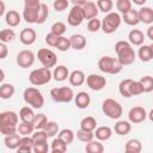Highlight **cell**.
Masks as SVG:
<instances>
[{"label": "cell", "instance_id": "cell-1", "mask_svg": "<svg viewBox=\"0 0 153 153\" xmlns=\"http://www.w3.org/2000/svg\"><path fill=\"white\" fill-rule=\"evenodd\" d=\"M115 51L117 55V60L121 62V65L129 66L135 62L136 54L133 48V45L128 41H118L115 44Z\"/></svg>", "mask_w": 153, "mask_h": 153}, {"label": "cell", "instance_id": "cell-2", "mask_svg": "<svg viewBox=\"0 0 153 153\" xmlns=\"http://www.w3.org/2000/svg\"><path fill=\"white\" fill-rule=\"evenodd\" d=\"M19 116L17 112L7 110L0 112V133L2 135H11L17 133Z\"/></svg>", "mask_w": 153, "mask_h": 153}, {"label": "cell", "instance_id": "cell-3", "mask_svg": "<svg viewBox=\"0 0 153 153\" xmlns=\"http://www.w3.org/2000/svg\"><path fill=\"white\" fill-rule=\"evenodd\" d=\"M23 99L32 109H42L43 105H44V97H43L42 92L38 88L33 87V86L26 87L24 90Z\"/></svg>", "mask_w": 153, "mask_h": 153}, {"label": "cell", "instance_id": "cell-4", "mask_svg": "<svg viewBox=\"0 0 153 153\" xmlns=\"http://www.w3.org/2000/svg\"><path fill=\"white\" fill-rule=\"evenodd\" d=\"M123 66L117 60V57H112L109 55L102 56L98 61V69L105 74H118L122 71Z\"/></svg>", "mask_w": 153, "mask_h": 153}, {"label": "cell", "instance_id": "cell-5", "mask_svg": "<svg viewBox=\"0 0 153 153\" xmlns=\"http://www.w3.org/2000/svg\"><path fill=\"white\" fill-rule=\"evenodd\" d=\"M102 111L106 117L111 120H118L123 114V108L116 99L106 98L102 103Z\"/></svg>", "mask_w": 153, "mask_h": 153}, {"label": "cell", "instance_id": "cell-6", "mask_svg": "<svg viewBox=\"0 0 153 153\" xmlns=\"http://www.w3.org/2000/svg\"><path fill=\"white\" fill-rule=\"evenodd\" d=\"M100 22H102L100 29L103 30V32L106 35H110V33H114L120 27V25L122 23V18H121L120 13L111 11V12L106 13L105 17Z\"/></svg>", "mask_w": 153, "mask_h": 153}, {"label": "cell", "instance_id": "cell-7", "mask_svg": "<svg viewBox=\"0 0 153 153\" xmlns=\"http://www.w3.org/2000/svg\"><path fill=\"white\" fill-rule=\"evenodd\" d=\"M51 78H53V75H51L50 68H45V67L36 68L29 74V81L33 86L45 85L51 80Z\"/></svg>", "mask_w": 153, "mask_h": 153}, {"label": "cell", "instance_id": "cell-8", "mask_svg": "<svg viewBox=\"0 0 153 153\" xmlns=\"http://www.w3.org/2000/svg\"><path fill=\"white\" fill-rule=\"evenodd\" d=\"M50 97L55 103H71L74 98V92L68 86L54 87L50 90Z\"/></svg>", "mask_w": 153, "mask_h": 153}, {"label": "cell", "instance_id": "cell-9", "mask_svg": "<svg viewBox=\"0 0 153 153\" xmlns=\"http://www.w3.org/2000/svg\"><path fill=\"white\" fill-rule=\"evenodd\" d=\"M37 57H38V61L42 63V66L45 68H51L56 66L57 57H56V54L51 49H48V48L39 49L37 51Z\"/></svg>", "mask_w": 153, "mask_h": 153}, {"label": "cell", "instance_id": "cell-10", "mask_svg": "<svg viewBox=\"0 0 153 153\" xmlns=\"http://www.w3.org/2000/svg\"><path fill=\"white\" fill-rule=\"evenodd\" d=\"M84 20H85V18H84V13H82L81 6H74L73 5V7L69 10V13L67 16L68 25H71L73 27H76V26L81 25Z\"/></svg>", "mask_w": 153, "mask_h": 153}, {"label": "cell", "instance_id": "cell-11", "mask_svg": "<svg viewBox=\"0 0 153 153\" xmlns=\"http://www.w3.org/2000/svg\"><path fill=\"white\" fill-rule=\"evenodd\" d=\"M35 59H36V56H35L33 51L25 49V50H22L17 54L16 62L20 68H29L33 65Z\"/></svg>", "mask_w": 153, "mask_h": 153}, {"label": "cell", "instance_id": "cell-12", "mask_svg": "<svg viewBox=\"0 0 153 153\" xmlns=\"http://www.w3.org/2000/svg\"><path fill=\"white\" fill-rule=\"evenodd\" d=\"M85 81H86V85L88 86V88H91L92 91H100L106 85L105 76H102L99 74H90L85 79Z\"/></svg>", "mask_w": 153, "mask_h": 153}, {"label": "cell", "instance_id": "cell-13", "mask_svg": "<svg viewBox=\"0 0 153 153\" xmlns=\"http://www.w3.org/2000/svg\"><path fill=\"white\" fill-rule=\"evenodd\" d=\"M146 118H147V111L142 106H134L128 112V121L130 123H134V124L142 123Z\"/></svg>", "mask_w": 153, "mask_h": 153}, {"label": "cell", "instance_id": "cell-14", "mask_svg": "<svg viewBox=\"0 0 153 153\" xmlns=\"http://www.w3.org/2000/svg\"><path fill=\"white\" fill-rule=\"evenodd\" d=\"M39 6L41 4L37 5H25L24 10H23V19L29 23V24H33L37 20L38 17V12H39Z\"/></svg>", "mask_w": 153, "mask_h": 153}, {"label": "cell", "instance_id": "cell-15", "mask_svg": "<svg viewBox=\"0 0 153 153\" xmlns=\"http://www.w3.org/2000/svg\"><path fill=\"white\" fill-rule=\"evenodd\" d=\"M37 33L32 27H25L19 33V41L24 45H32L36 42Z\"/></svg>", "mask_w": 153, "mask_h": 153}, {"label": "cell", "instance_id": "cell-16", "mask_svg": "<svg viewBox=\"0 0 153 153\" xmlns=\"http://www.w3.org/2000/svg\"><path fill=\"white\" fill-rule=\"evenodd\" d=\"M73 99H74V103H75L76 108H79V109H87L91 104V97L85 91H80L76 94H74Z\"/></svg>", "mask_w": 153, "mask_h": 153}, {"label": "cell", "instance_id": "cell-17", "mask_svg": "<svg viewBox=\"0 0 153 153\" xmlns=\"http://www.w3.org/2000/svg\"><path fill=\"white\" fill-rule=\"evenodd\" d=\"M81 8H82V13H84V18L85 19H92V18H96L97 16H98V7H97V5H96V2H93V1H86L82 6H81Z\"/></svg>", "mask_w": 153, "mask_h": 153}, {"label": "cell", "instance_id": "cell-18", "mask_svg": "<svg viewBox=\"0 0 153 153\" xmlns=\"http://www.w3.org/2000/svg\"><path fill=\"white\" fill-rule=\"evenodd\" d=\"M128 42L131 45H136V47L143 44V42H145V35H143V32L141 30H139V29L130 30L129 33H128Z\"/></svg>", "mask_w": 153, "mask_h": 153}, {"label": "cell", "instance_id": "cell-19", "mask_svg": "<svg viewBox=\"0 0 153 153\" xmlns=\"http://www.w3.org/2000/svg\"><path fill=\"white\" fill-rule=\"evenodd\" d=\"M139 57L142 62H148L153 59V45L152 44H141L139 45Z\"/></svg>", "mask_w": 153, "mask_h": 153}, {"label": "cell", "instance_id": "cell-20", "mask_svg": "<svg viewBox=\"0 0 153 153\" xmlns=\"http://www.w3.org/2000/svg\"><path fill=\"white\" fill-rule=\"evenodd\" d=\"M5 22L10 27H16L20 24L22 17L16 10H10L5 13Z\"/></svg>", "mask_w": 153, "mask_h": 153}, {"label": "cell", "instance_id": "cell-21", "mask_svg": "<svg viewBox=\"0 0 153 153\" xmlns=\"http://www.w3.org/2000/svg\"><path fill=\"white\" fill-rule=\"evenodd\" d=\"M137 14H139V19L140 22H142L143 24H147V25H151L153 23V10L148 6H142L139 11H137Z\"/></svg>", "mask_w": 153, "mask_h": 153}, {"label": "cell", "instance_id": "cell-22", "mask_svg": "<svg viewBox=\"0 0 153 153\" xmlns=\"http://www.w3.org/2000/svg\"><path fill=\"white\" fill-rule=\"evenodd\" d=\"M51 75H53V78H54L55 81L62 82V81H65V80L68 78L69 71H68V68H67L66 66L60 65V66H56V67L54 68V71L51 72Z\"/></svg>", "mask_w": 153, "mask_h": 153}, {"label": "cell", "instance_id": "cell-23", "mask_svg": "<svg viewBox=\"0 0 153 153\" xmlns=\"http://www.w3.org/2000/svg\"><path fill=\"white\" fill-rule=\"evenodd\" d=\"M121 18H122V20H123L127 25H129V26H135V25H137V24L140 23L137 11H136V10H133V8L129 10L128 12L123 13Z\"/></svg>", "mask_w": 153, "mask_h": 153}, {"label": "cell", "instance_id": "cell-24", "mask_svg": "<svg viewBox=\"0 0 153 153\" xmlns=\"http://www.w3.org/2000/svg\"><path fill=\"white\" fill-rule=\"evenodd\" d=\"M69 43H71V48L75 50H81L86 47V38L81 33H74L69 37Z\"/></svg>", "mask_w": 153, "mask_h": 153}, {"label": "cell", "instance_id": "cell-25", "mask_svg": "<svg viewBox=\"0 0 153 153\" xmlns=\"http://www.w3.org/2000/svg\"><path fill=\"white\" fill-rule=\"evenodd\" d=\"M85 74L82 71H79V69H75L73 71L72 73H69L68 75V81L72 86H81L84 82H85Z\"/></svg>", "mask_w": 153, "mask_h": 153}, {"label": "cell", "instance_id": "cell-26", "mask_svg": "<svg viewBox=\"0 0 153 153\" xmlns=\"http://www.w3.org/2000/svg\"><path fill=\"white\" fill-rule=\"evenodd\" d=\"M33 139L30 135H25V136H20V141H19V146L17 148L18 152H26L30 153L32 152V147H33Z\"/></svg>", "mask_w": 153, "mask_h": 153}, {"label": "cell", "instance_id": "cell-27", "mask_svg": "<svg viewBox=\"0 0 153 153\" xmlns=\"http://www.w3.org/2000/svg\"><path fill=\"white\" fill-rule=\"evenodd\" d=\"M94 136L99 141H108L112 135V129L108 126H102L96 128V131H93Z\"/></svg>", "mask_w": 153, "mask_h": 153}, {"label": "cell", "instance_id": "cell-28", "mask_svg": "<svg viewBox=\"0 0 153 153\" xmlns=\"http://www.w3.org/2000/svg\"><path fill=\"white\" fill-rule=\"evenodd\" d=\"M115 133L120 136H123V135H127L130 133L131 130V124L129 121H117L115 123V128H114Z\"/></svg>", "mask_w": 153, "mask_h": 153}, {"label": "cell", "instance_id": "cell-29", "mask_svg": "<svg viewBox=\"0 0 153 153\" xmlns=\"http://www.w3.org/2000/svg\"><path fill=\"white\" fill-rule=\"evenodd\" d=\"M19 141H20V135L17 133L6 135L4 139V143L8 149H17L19 146Z\"/></svg>", "mask_w": 153, "mask_h": 153}, {"label": "cell", "instance_id": "cell-30", "mask_svg": "<svg viewBox=\"0 0 153 153\" xmlns=\"http://www.w3.org/2000/svg\"><path fill=\"white\" fill-rule=\"evenodd\" d=\"M141 149H142V145H141V141L137 139H130L126 142L124 151L127 153H140Z\"/></svg>", "mask_w": 153, "mask_h": 153}, {"label": "cell", "instance_id": "cell-31", "mask_svg": "<svg viewBox=\"0 0 153 153\" xmlns=\"http://www.w3.org/2000/svg\"><path fill=\"white\" fill-rule=\"evenodd\" d=\"M16 92V88L10 82H5V84H1L0 85V98L1 99H10L13 97Z\"/></svg>", "mask_w": 153, "mask_h": 153}, {"label": "cell", "instance_id": "cell-32", "mask_svg": "<svg viewBox=\"0 0 153 153\" xmlns=\"http://www.w3.org/2000/svg\"><path fill=\"white\" fill-rule=\"evenodd\" d=\"M85 151L87 153H103L104 146L99 140H91V141L86 142Z\"/></svg>", "mask_w": 153, "mask_h": 153}, {"label": "cell", "instance_id": "cell-33", "mask_svg": "<svg viewBox=\"0 0 153 153\" xmlns=\"http://www.w3.org/2000/svg\"><path fill=\"white\" fill-rule=\"evenodd\" d=\"M35 112H33V109L31 106H23L20 110H19V118L23 121V122H32L33 118H35Z\"/></svg>", "mask_w": 153, "mask_h": 153}, {"label": "cell", "instance_id": "cell-34", "mask_svg": "<svg viewBox=\"0 0 153 153\" xmlns=\"http://www.w3.org/2000/svg\"><path fill=\"white\" fill-rule=\"evenodd\" d=\"M96 128H97V121L92 116H86L80 122V129H82V130L93 131Z\"/></svg>", "mask_w": 153, "mask_h": 153}, {"label": "cell", "instance_id": "cell-35", "mask_svg": "<svg viewBox=\"0 0 153 153\" xmlns=\"http://www.w3.org/2000/svg\"><path fill=\"white\" fill-rule=\"evenodd\" d=\"M35 128H33V124L32 122H20L18 126H17V133L20 135V136H25V135H31L33 133Z\"/></svg>", "mask_w": 153, "mask_h": 153}, {"label": "cell", "instance_id": "cell-36", "mask_svg": "<svg viewBox=\"0 0 153 153\" xmlns=\"http://www.w3.org/2000/svg\"><path fill=\"white\" fill-rule=\"evenodd\" d=\"M57 137H60L63 142H66L67 145L72 143L74 141V137H75V134L72 129H68V128H65V129H61L59 130L57 133Z\"/></svg>", "mask_w": 153, "mask_h": 153}, {"label": "cell", "instance_id": "cell-37", "mask_svg": "<svg viewBox=\"0 0 153 153\" xmlns=\"http://www.w3.org/2000/svg\"><path fill=\"white\" fill-rule=\"evenodd\" d=\"M67 143L63 142L60 137H56L51 141V146H50V151L53 153H65L67 151Z\"/></svg>", "mask_w": 153, "mask_h": 153}, {"label": "cell", "instance_id": "cell-38", "mask_svg": "<svg viewBox=\"0 0 153 153\" xmlns=\"http://www.w3.org/2000/svg\"><path fill=\"white\" fill-rule=\"evenodd\" d=\"M43 130L45 131V134L48 135V137H54L55 135H57L60 128H59V124L54 121H48L47 124L44 126Z\"/></svg>", "mask_w": 153, "mask_h": 153}, {"label": "cell", "instance_id": "cell-39", "mask_svg": "<svg viewBox=\"0 0 153 153\" xmlns=\"http://www.w3.org/2000/svg\"><path fill=\"white\" fill-rule=\"evenodd\" d=\"M131 80H133V79H124V80H122V81L120 82V85H118L120 94H121L122 97H124V98H130V97H131V94H130V92H129V85H130Z\"/></svg>", "mask_w": 153, "mask_h": 153}, {"label": "cell", "instance_id": "cell-40", "mask_svg": "<svg viewBox=\"0 0 153 153\" xmlns=\"http://www.w3.org/2000/svg\"><path fill=\"white\" fill-rule=\"evenodd\" d=\"M16 38V32L12 29H2L0 30V42L10 43Z\"/></svg>", "mask_w": 153, "mask_h": 153}, {"label": "cell", "instance_id": "cell-41", "mask_svg": "<svg viewBox=\"0 0 153 153\" xmlns=\"http://www.w3.org/2000/svg\"><path fill=\"white\" fill-rule=\"evenodd\" d=\"M96 5L98 7V11L106 14V13L111 12V10L114 7V1L112 0H97Z\"/></svg>", "mask_w": 153, "mask_h": 153}, {"label": "cell", "instance_id": "cell-42", "mask_svg": "<svg viewBox=\"0 0 153 153\" xmlns=\"http://www.w3.org/2000/svg\"><path fill=\"white\" fill-rule=\"evenodd\" d=\"M47 122H48V118H47V116L44 114H37V115H35V118L32 121V124H33L35 130L43 129L44 126L47 124Z\"/></svg>", "mask_w": 153, "mask_h": 153}, {"label": "cell", "instance_id": "cell-43", "mask_svg": "<svg viewBox=\"0 0 153 153\" xmlns=\"http://www.w3.org/2000/svg\"><path fill=\"white\" fill-rule=\"evenodd\" d=\"M129 92H130L131 97L133 96H140V94L145 93L143 87L139 80H131V82L129 85Z\"/></svg>", "mask_w": 153, "mask_h": 153}, {"label": "cell", "instance_id": "cell-44", "mask_svg": "<svg viewBox=\"0 0 153 153\" xmlns=\"http://www.w3.org/2000/svg\"><path fill=\"white\" fill-rule=\"evenodd\" d=\"M48 16H49V8H48V6H47L45 4H41L36 24H43V23L48 19Z\"/></svg>", "mask_w": 153, "mask_h": 153}, {"label": "cell", "instance_id": "cell-45", "mask_svg": "<svg viewBox=\"0 0 153 153\" xmlns=\"http://www.w3.org/2000/svg\"><path fill=\"white\" fill-rule=\"evenodd\" d=\"M143 87L145 93H149L153 91V78L151 75H145L139 80Z\"/></svg>", "mask_w": 153, "mask_h": 153}, {"label": "cell", "instance_id": "cell-46", "mask_svg": "<svg viewBox=\"0 0 153 153\" xmlns=\"http://www.w3.org/2000/svg\"><path fill=\"white\" fill-rule=\"evenodd\" d=\"M76 137H78L79 141L86 143V142H88V141H91V140L94 139V134H93V131H87V130L79 129L76 131Z\"/></svg>", "mask_w": 153, "mask_h": 153}, {"label": "cell", "instance_id": "cell-47", "mask_svg": "<svg viewBox=\"0 0 153 153\" xmlns=\"http://www.w3.org/2000/svg\"><path fill=\"white\" fill-rule=\"evenodd\" d=\"M131 1L130 0H116V8L120 13H126L131 10Z\"/></svg>", "mask_w": 153, "mask_h": 153}, {"label": "cell", "instance_id": "cell-48", "mask_svg": "<svg viewBox=\"0 0 153 153\" xmlns=\"http://www.w3.org/2000/svg\"><path fill=\"white\" fill-rule=\"evenodd\" d=\"M66 24L62 22H55L51 27H50V32L57 35V36H63V33L66 32Z\"/></svg>", "mask_w": 153, "mask_h": 153}, {"label": "cell", "instance_id": "cell-49", "mask_svg": "<svg viewBox=\"0 0 153 153\" xmlns=\"http://www.w3.org/2000/svg\"><path fill=\"white\" fill-rule=\"evenodd\" d=\"M55 48H57V50L60 51H67L71 49V43H69V38L67 37H63V36H60Z\"/></svg>", "mask_w": 153, "mask_h": 153}, {"label": "cell", "instance_id": "cell-50", "mask_svg": "<svg viewBox=\"0 0 153 153\" xmlns=\"http://www.w3.org/2000/svg\"><path fill=\"white\" fill-rule=\"evenodd\" d=\"M31 137L33 139V142H44V141H48V135L45 134V131L43 129L33 130Z\"/></svg>", "mask_w": 153, "mask_h": 153}, {"label": "cell", "instance_id": "cell-51", "mask_svg": "<svg viewBox=\"0 0 153 153\" xmlns=\"http://www.w3.org/2000/svg\"><path fill=\"white\" fill-rule=\"evenodd\" d=\"M100 26H102V22L99 19L96 18H92V19H88V23H87V30L90 32H98L100 30Z\"/></svg>", "mask_w": 153, "mask_h": 153}, {"label": "cell", "instance_id": "cell-52", "mask_svg": "<svg viewBox=\"0 0 153 153\" xmlns=\"http://www.w3.org/2000/svg\"><path fill=\"white\" fill-rule=\"evenodd\" d=\"M48 151H49L48 141H44V142H35L33 143L32 152H35V153H47Z\"/></svg>", "mask_w": 153, "mask_h": 153}, {"label": "cell", "instance_id": "cell-53", "mask_svg": "<svg viewBox=\"0 0 153 153\" xmlns=\"http://www.w3.org/2000/svg\"><path fill=\"white\" fill-rule=\"evenodd\" d=\"M69 6V1L68 0H55L53 2V7L56 12H62L65 10H67Z\"/></svg>", "mask_w": 153, "mask_h": 153}, {"label": "cell", "instance_id": "cell-54", "mask_svg": "<svg viewBox=\"0 0 153 153\" xmlns=\"http://www.w3.org/2000/svg\"><path fill=\"white\" fill-rule=\"evenodd\" d=\"M59 38H60V36H57V35H55V33H53V32H49V33H47V36H45V43H47L49 47H54V48H55V45H56Z\"/></svg>", "mask_w": 153, "mask_h": 153}, {"label": "cell", "instance_id": "cell-55", "mask_svg": "<svg viewBox=\"0 0 153 153\" xmlns=\"http://www.w3.org/2000/svg\"><path fill=\"white\" fill-rule=\"evenodd\" d=\"M7 55H8V48H7L6 43L0 42V60L6 59Z\"/></svg>", "mask_w": 153, "mask_h": 153}, {"label": "cell", "instance_id": "cell-56", "mask_svg": "<svg viewBox=\"0 0 153 153\" xmlns=\"http://www.w3.org/2000/svg\"><path fill=\"white\" fill-rule=\"evenodd\" d=\"M147 37H148V39L153 41V26H152V24L147 29Z\"/></svg>", "mask_w": 153, "mask_h": 153}, {"label": "cell", "instance_id": "cell-57", "mask_svg": "<svg viewBox=\"0 0 153 153\" xmlns=\"http://www.w3.org/2000/svg\"><path fill=\"white\" fill-rule=\"evenodd\" d=\"M5 11H6V5L2 0H0V17H2L5 14Z\"/></svg>", "mask_w": 153, "mask_h": 153}, {"label": "cell", "instance_id": "cell-58", "mask_svg": "<svg viewBox=\"0 0 153 153\" xmlns=\"http://www.w3.org/2000/svg\"><path fill=\"white\" fill-rule=\"evenodd\" d=\"M87 0H71V2L74 5V6H82Z\"/></svg>", "mask_w": 153, "mask_h": 153}, {"label": "cell", "instance_id": "cell-59", "mask_svg": "<svg viewBox=\"0 0 153 153\" xmlns=\"http://www.w3.org/2000/svg\"><path fill=\"white\" fill-rule=\"evenodd\" d=\"M25 5H37L41 4V0H24Z\"/></svg>", "mask_w": 153, "mask_h": 153}, {"label": "cell", "instance_id": "cell-60", "mask_svg": "<svg viewBox=\"0 0 153 153\" xmlns=\"http://www.w3.org/2000/svg\"><path fill=\"white\" fill-rule=\"evenodd\" d=\"M131 2H134L137 6H145V4L147 2V0H130Z\"/></svg>", "mask_w": 153, "mask_h": 153}, {"label": "cell", "instance_id": "cell-61", "mask_svg": "<svg viewBox=\"0 0 153 153\" xmlns=\"http://www.w3.org/2000/svg\"><path fill=\"white\" fill-rule=\"evenodd\" d=\"M4 79H5V72L0 68V84L4 81Z\"/></svg>", "mask_w": 153, "mask_h": 153}]
</instances>
